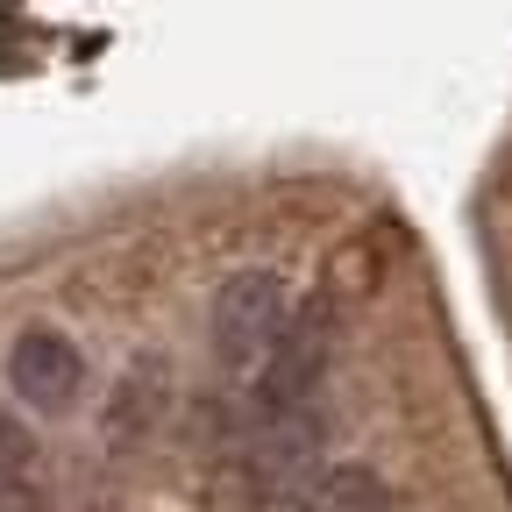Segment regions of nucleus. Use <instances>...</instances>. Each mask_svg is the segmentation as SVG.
Listing matches in <instances>:
<instances>
[{
	"mask_svg": "<svg viewBox=\"0 0 512 512\" xmlns=\"http://www.w3.org/2000/svg\"><path fill=\"white\" fill-rule=\"evenodd\" d=\"M8 384H15V399L29 413H72L79 392H86V363L57 328H29L8 349Z\"/></svg>",
	"mask_w": 512,
	"mask_h": 512,
	"instance_id": "3",
	"label": "nucleus"
},
{
	"mask_svg": "<svg viewBox=\"0 0 512 512\" xmlns=\"http://www.w3.org/2000/svg\"><path fill=\"white\" fill-rule=\"evenodd\" d=\"M320 434H328V427H320L313 406L264 420V434H256V448H249V484L264 498H299L320 477V448H328Z\"/></svg>",
	"mask_w": 512,
	"mask_h": 512,
	"instance_id": "4",
	"label": "nucleus"
},
{
	"mask_svg": "<svg viewBox=\"0 0 512 512\" xmlns=\"http://www.w3.org/2000/svg\"><path fill=\"white\" fill-rule=\"evenodd\" d=\"M292 320V299H285V278L278 271H235L221 292H214V320H207V342H214V363L228 377H264L278 335Z\"/></svg>",
	"mask_w": 512,
	"mask_h": 512,
	"instance_id": "1",
	"label": "nucleus"
},
{
	"mask_svg": "<svg viewBox=\"0 0 512 512\" xmlns=\"http://www.w3.org/2000/svg\"><path fill=\"white\" fill-rule=\"evenodd\" d=\"M328 356H335V306L313 299V306H299L285 320V335H278L264 377H256V406H264V420L313 406V384L328 377Z\"/></svg>",
	"mask_w": 512,
	"mask_h": 512,
	"instance_id": "2",
	"label": "nucleus"
},
{
	"mask_svg": "<svg viewBox=\"0 0 512 512\" xmlns=\"http://www.w3.org/2000/svg\"><path fill=\"white\" fill-rule=\"evenodd\" d=\"M292 512H384V484H377V470L342 463V470H320L292 498Z\"/></svg>",
	"mask_w": 512,
	"mask_h": 512,
	"instance_id": "5",
	"label": "nucleus"
}]
</instances>
